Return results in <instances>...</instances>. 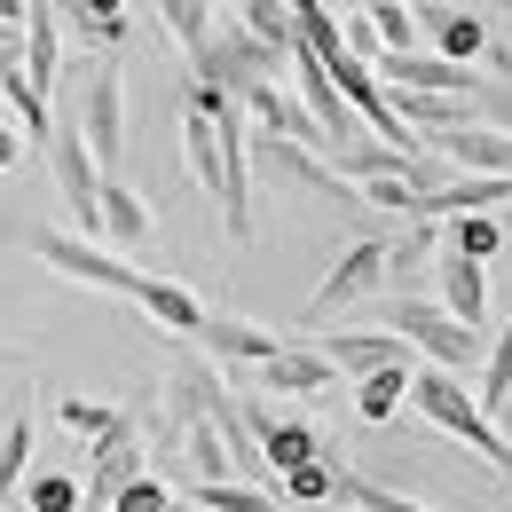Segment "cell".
Returning a JSON list of instances; mask_svg holds the SVG:
<instances>
[{
  "instance_id": "5bb4252c",
  "label": "cell",
  "mask_w": 512,
  "mask_h": 512,
  "mask_svg": "<svg viewBox=\"0 0 512 512\" xmlns=\"http://www.w3.org/2000/svg\"><path fill=\"white\" fill-rule=\"evenodd\" d=\"M32 481V379H16V394L0 402V505Z\"/></svg>"
},
{
  "instance_id": "7bdbcfd3",
  "label": "cell",
  "mask_w": 512,
  "mask_h": 512,
  "mask_svg": "<svg viewBox=\"0 0 512 512\" xmlns=\"http://www.w3.org/2000/svg\"><path fill=\"white\" fill-rule=\"evenodd\" d=\"M174 512H190V505H182V497H174Z\"/></svg>"
},
{
  "instance_id": "2e32d148",
  "label": "cell",
  "mask_w": 512,
  "mask_h": 512,
  "mask_svg": "<svg viewBox=\"0 0 512 512\" xmlns=\"http://www.w3.org/2000/svg\"><path fill=\"white\" fill-rule=\"evenodd\" d=\"M426 150H442L457 174L512 182V134H497V127H457V134H442V142H426Z\"/></svg>"
},
{
  "instance_id": "7402d4cb",
  "label": "cell",
  "mask_w": 512,
  "mask_h": 512,
  "mask_svg": "<svg viewBox=\"0 0 512 512\" xmlns=\"http://www.w3.org/2000/svg\"><path fill=\"white\" fill-rule=\"evenodd\" d=\"M150 8H158V24L174 32V48H182L190 64L213 48V32H221V24H213V0H150Z\"/></svg>"
},
{
  "instance_id": "836d02e7",
  "label": "cell",
  "mask_w": 512,
  "mask_h": 512,
  "mask_svg": "<svg viewBox=\"0 0 512 512\" xmlns=\"http://www.w3.org/2000/svg\"><path fill=\"white\" fill-rule=\"evenodd\" d=\"M363 205H371V213H402V221H418V190H410V182H363Z\"/></svg>"
},
{
  "instance_id": "8992f818",
  "label": "cell",
  "mask_w": 512,
  "mask_h": 512,
  "mask_svg": "<svg viewBox=\"0 0 512 512\" xmlns=\"http://www.w3.org/2000/svg\"><path fill=\"white\" fill-rule=\"evenodd\" d=\"M245 426H253V442H260V457H268L276 481L300 473V465H316V457H331V442H323L316 426H308L300 410H276L268 394H245Z\"/></svg>"
},
{
  "instance_id": "5b68a950",
  "label": "cell",
  "mask_w": 512,
  "mask_h": 512,
  "mask_svg": "<svg viewBox=\"0 0 512 512\" xmlns=\"http://www.w3.org/2000/svg\"><path fill=\"white\" fill-rule=\"evenodd\" d=\"M32 260L56 268V276H71V284L111 292V300H134V292H142V268H127L119 253H103L95 237H71V229H40V237H32Z\"/></svg>"
},
{
  "instance_id": "52a82bcc",
  "label": "cell",
  "mask_w": 512,
  "mask_h": 512,
  "mask_svg": "<svg viewBox=\"0 0 512 512\" xmlns=\"http://www.w3.org/2000/svg\"><path fill=\"white\" fill-rule=\"evenodd\" d=\"M379 284H386V237H355L347 253L323 268V284L308 292V323L355 308V300H363V292H379Z\"/></svg>"
},
{
  "instance_id": "484cf974",
  "label": "cell",
  "mask_w": 512,
  "mask_h": 512,
  "mask_svg": "<svg viewBox=\"0 0 512 512\" xmlns=\"http://www.w3.org/2000/svg\"><path fill=\"white\" fill-rule=\"evenodd\" d=\"M410 379H418V363L363 379V386H355V418H363V426H394V418H402V402H410Z\"/></svg>"
},
{
  "instance_id": "ffe728a7",
  "label": "cell",
  "mask_w": 512,
  "mask_h": 512,
  "mask_svg": "<svg viewBox=\"0 0 512 512\" xmlns=\"http://www.w3.org/2000/svg\"><path fill=\"white\" fill-rule=\"evenodd\" d=\"M56 418H64V434H79L87 449L119 442V434L134 426V410H119V402H95V394H64V402H56Z\"/></svg>"
},
{
  "instance_id": "ba28073f",
  "label": "cell",
  "mask_w": 512,
  "mask_h": 512,
  "mask_svg": "<svg viewBox=\"0 0 512 512\" xmlns=\"http://www.w3.org/2000/svg\"><path fill=\"white\" fill-rule=\"evenodd\" d=\"M379 87L386 95H449V103H473L489 79L473 64H449L434 48H418V56H379Z\"/></svg>"
},
{
  "instance_id": "ac0fdd59",
  "label": "cell",
  "mask_w": 512,
  "mask_h": 512,
  "mask_svg": "<svg viewBox=\"0 0 512 512\" xmlns=\"http://www.w3.org/2000/svg\"><path fill=\"white\" fill-rule=\"evenodd\" d=\"M134 308L158 323V331H174V339H197V331H205V308H197V292H190V284H174V276H142Z\"/></svg>"
},
{
  "instance_id": "30bf717a",
  "label": "cell",
  "mask_w": 512,
  "mask_h": 512,
  "mask_svg": "<svg viewBox=\"0 0 512 512\" xmlns=\"http://www.w3.org/2000/svg\"><path fill=\"white\" fill-rule=\"evenodd\" d=\"M142 473H150V449H142V410H134V426L119 434V442L87 449V512H111Z\"/></svg>"
},
{
  "instance_id": "3957f363",
  "label": "cell",
  "mask_w": 512,
  "mask_h": 512,
  "mask_svg": "<svg viewBox=\"0 0 512 512\" xmlns=\"http://www.w3.org/2000/svg\"><path fill=\"white\" fill-rule=\"evenodd\" d=\"M284 64H292V56L260 48L253 32L229 16V24L213 32V48L190 64V79H197V87H221V95H237V103H245V95H260V87H276V79H284Z\"/></svg>"
},
{
  "instance_id": "ee69618b",
  "label": "cell",
  "mask_w": 512,
  "mask_h": 512,
  "mask_svg": "<svg viewBox=\"0 0 512 512\" xmlns=\"http://www.w3.org/2000/svg\"><path fill=\"white\" fill-rule=\"evenodd\" d=\"M237 8H245V0H237Z\"/></svg>"
},
{
  "instance_id": "8d00e7d4",
  "label": "cell",
  "mask_w": 512,
  "mask_h": 512,
  "mask_svg": "<svg viewBox=\"0 0 512 512\" xmlns=\"http://www.w3.org/2000/svg\"><path fill=\"white\" fill-rule=\"evenodd\" d=\"M0 24H8V32H24V24H32V0H0Z\"/></svg>"
},
{
  "instance_id": "74e56055",
  "label": "cell",
  "mask_w": 512,
  "mask_h": 512,
  "mask_svg": "<svg viewBox=\"0 0 512 512\" xmlns=\"http://www.w3.org/2000/svg\"><path fill=\"white\" fill-rule=\"evenodd\" d=\"M323 8H331V16H371L379 0H323Z\"/></svg>"
},
{
  "instance_id": "60d3db41",
  "label": "cell",
  "mask_w": 512,
  "mask_h": 512,
  "mask_svg": "<svg viewBox=\"0 0 512 512\" xmlns=\"http://www.w3.org/2000/svg\"><path fill=\"white\" fill-rule=\"evenodd\" d=\"M8 64H24V48H0V71H8Z\"/></svg>"
},
{
  "instance_id": "9a60e30c",
  "label": "cell",
  "mask_w": 512,
  "mask_h": 512,
  "mask_svg": "<svg viewBox=\"0 0 512 512\" xmlns=\"http://www.w3.org/2000/svg\"><path fill=\"white\" fill-rule=\"evenodd\" d=\"M434 300H442L465 331H489V268H481V260H465V253H442Z\"/></svg>"
},
{
  "instance_id": "d6a6232c",
  "label": "cell",
  "mask_w": 512,
  "mask_h": 512,
  "mask_svg": "<svg viewBox=\"0 0 512 512\" xmlns=\"http://www.w3.org/2000/svg\"><path fill=\"white\" fill-rule=\"evenodd\" d=\"M371 24H379L386 56H418V8H394V0H379V8H371Z\"/></svg>"
},
{
  "instance_id": "4fadbf2b",
  "label": "cell",
  "mask_w": 512,
  "mask_h": 512,
  "mask_svg": "<svg viewBox=\"0 0 512 512\" xmlns=\"http://www.w3.org/2000/svg\"><path fill=\"white\" fill-rule=\"evenodd\" d=\"M418 16H426V32H434V56H449V64H489V48H497L489 16H473V8H449V0H426Z\"/></svg>"
},
{
  "instance_id": "b9f144b4",
  "label": "cell",
  "mask_w": 512,
  "mask_h": 512,
  "mask_svg": "<svg viewBox=\"0 0 512 512\" xmlns=\"http://www.w3.org/2000/svg\"><path fill=\"white\" fill-rule=\"evenodd\" d=\"M323 512H355V505H323Z\"/></svg>"
},
{
  "instance_id": "8fae6325",
  "label": "cell",
  "mask_w": 512,
  "mask_h": 512,
  "mask_svg": "<svg viewBox=\"0 0 512 512\" xmlns=\"http://www.w3.org/2000/svg\"><path fill=\"white\" fill-rule=\"evenodd\" d=\"M316 347H323V363H331L339 379H355V386L379 379V371H402V363L418 355V347H410V339H394V331H323Z\"/></svg>"
},
{
  "instance_id": "f35d334b",
  "label": "cell",
  "mask_w": 512,
  "mask_h": 512,
  "mask_svg": "<svg viewBox=\"0 0 512 512\" xmlns=\"http://www.w3.org/2000/svg\"><path fill=\"white\" fill-rule=\"evenodd\" d=\"M497 434H505V442H512V402H505V410H497Z\"/></svg>"
},
{
  "instance_id": "4316f807",
  "label": "cell",
  "mask_w": 512,
  "mask_h": 512,
  "mask_svg": "<svg viewBox=\"0 0 512 512\" xmlns=\"http://www.w3.org/2000/svg\"><path fill=\"white\" fill-rule=\"evenodd\" d=\"M284 497L260 489V481H197L190 489V512H276Z\"/></svg>"
},
{
  "instance_id": "6da1fadb",
  "label": "cell",
  "mask_w": 512,
  "mask_h": 512,
  "mask_svg": "<svg viewBox=\"0 0 512 512\" xmlns=\"http://www.w3.org/2000/svg\"><path fill=\"white\" fill-rule=\"evenodd\" d=\"M410 402H418V418H434L442 434H457L465 449H481L497 473H512V442L497 434V418L481 410V394L457 379V371H434V363H418V379H410Z\"/></svg>"
},
{
  "instance_id": "7c38bea8",
  "label": "cell",
  "mask_w": 512,
  "mask_h": 512,
  "mask_svg": "<svg viewBox=\"0 0 512 512\" xmlns=\"http://www.w3.org/2000/svg\"><path fill=\"white\" fill-rule=\"evenodd\" d=\"M197 347H205L213 363H245V371H268V363H276L292 339H284V331H268V323H245V316H205Z\"/></svg>"
},
{
  "instance_id": "603a6c76",
  "label": "cell",
  "mask_w": 512,
  "mask_h": 512,
  "mask_svg": "<svg viewBox=\"0 0 512 512\" xmlns=\"http://www.w3.org/2000/svg\"><path fill=\"white\" fill-rule=\"evenodd\" d=\"M339 481H347V465H339V457H316V465L284 473V481H276V497H284V505H300V512H323V505H339Z\"/></svg>"
},
{
  "instance_id": "d590c367",
  "label": "cell",
  "mask_w": 512,
  "mask_h": 512,
  "mask_svg": "<svg viewBox=\"0 0 512 512\" xmlns=\"http://www.w3.org/2000/svg\"><path fill=\"white\" fill-rule=\"evenodd\" d=\"M24 150H32L24 127H8V119H0V174H8V166H24Z\"/></svg>"
},
{
  "instance_id": "7a4b0ae2",
  "label": "cell",
  "mask_w": 512,
  "mask_h": 512,
  "mask_svg": "<svg viewBox=\"0 0 512 512\" xmlns=\"http://www.w3.org/2000/svg\"><path fill=\"white\" fill-rule=\"evenodd\" d=\"M386 331H394V339H410L434 371H457V379L489 363V331H465L442 300H386Z\"/></svg>"
},
{
  "instance_id": "cb8c5ba5",
  "label": "cell",
  "mask_w": 512,
  "mask_h": 512,
  "mask_svg": "<svg viewBox=\"0 0 512 512\" xmlns=\"http://www.w3.org/2000/svg\"><path fill=\"white\" fill-rule=\"evenodd\" d=\"M64 16H71V32H79V48H119V40L134 32L127 0H71Z\"/></svg>"
},
{
  "instance_id": "d6986e66",
  "label": "cell",
  "mask_w": 512,
  "mask_h": 512,
  "mask_svg": "<svg viewBox=\"0 0 512 512\" xmlns=\"http://www.w3.org/2000/svg\"><path fill=\"white\" fill-rule=\"evenodd\" d=\"M182 158H190V174H197V190L221 205V190H229V166H221V127L197 111V103H182Z\"/></svg>"
},
{
  "instance_id": "e575fe53",
  "label": "cell",
  "mask_w": 512,
  "mask_h": 512,
  "mask_svg": "<svg viewBox=\"0 0 512 512\" xmlns=\"http://www.w3.org/2000/svg\"><path fill=\"white\" fill-rule=\"evenodd\" d=\"M111 512H174V489H166L158 473H142V481H134V489H127Z\"/></svg>"
},
{
  "instance_id": "ab89813d",
  "label": "cell",
  "mask_w": 512,
  "mask_h": 512,
  "mask_svg": "<svg viewBox=\"0 0 512 512\" xmlns=\"http://www.w3.org/2000/svg\"><path fill=\"white\" fill-rule=\"evenodd\" d=\"M0 48H24V32H8V24H0Z\"/></svg>"
},
{
  "instance_id": "e0dca14e",
  "label": "cell",
  "mask_w": 512,
  "mask_h": 512,
  "mask_svg": "<svg viewBox=\"0 0 512 512\" xmlns=\"http://www.w3.org/2000/svg\"><path fill=\"white\" fill-rule=\"evenodd\" d=\"M253 379H260V394H292V402H308V394H331L339 371L323 363V347H300V339H292V347H284L268 371H253Z\"/></svg>"
},
{
  "instance_id": "44dd1931",
  "label": "cell",
  "mask_w": 512,
  "mask_h": 512,
  "mask_svg": "<svg viewBox=\"0 0 512 512\" xmlns=\"http://www.w3.org/2000/svg\"><path fill=\"white\" fill-rule=\"evenodd\" d=\"M24 79L56 103V79H64V40H56V16H40V8H32V24H24Z\"/></svg>"
},
{
  "instance_id": "d4e9b609",
  "label": "cell",
  "mask_w": 512,
  "mask_h": 512,
  "mask_svg": "<svg viewBox=\"0 0 512 512\" xmlns=\"http://www.w3.org/2000/svg\"><path fill=\"white\" fill-rule=\"evenodd\" d=\"M103 237L111 245H150V197L127 182H103Z\"/></svg>"
},
{
  "instance_id": "f546056e",
  "label": "cell",
  "mask_w": 512,
  "mask_h": 512,
  "mask_svg": "<svg viewBox=\"0 0 512 512\" xmlns=\"http://www.w3.org/2000/svg\"><path fill=\"white\" fill-rule=\"evenodd\" d=\"M182 449H190V473H197V481H237V457H229V442H221V426H213V418L190 426Z\"/></svg>"
},
{
  "instance_id": "f1b7e54d",
  "label": "cell",
  "mask_w": 512,
  "mask_h": 512,
  "mask_svg": "<svg viewBox=\"0 0 512 512\" xmlns=\"http://www.w3.org/2000/svg\"><path fill=\"white\" fill-rule=\"evenodd\" d=\"M442 237H449V253L481 260V268H489V260L505 253V221H497V213H465V221H449Z\"/></svg>"
},
{
  "instance_id": "83f0119b",
  "label": "cell",
  "mask_w": 512,
  "mask_h": 512,
  "mask_svg": "<svg viewBox=\"0 0 512 512\" xmlns=\"http://www.w3.org/2000/svg\"><path fill=\"white\" fill-rule=\"evenodd\" d=\"M237 24L253 32L260 48H276V56H300V24H292V8H284V0H245V8H237Z\"/></svg>"
},
{
  "instance_id": "9c48e42d",
  "label": "cell",
  "mask_w": 512,
  "mask_h": 512,
  "mask_svg": "<svg viewBox=\"0 0 512 512\" xmlns=\"http://www.w3.org/2000/svg\"><path fill=\"white\" fill-rule=\"evenodd\" d=\"M442 253H449L442 221H410L402 237H386V292L394 300H434L426 284L442 276Z\"/></svg>"
},
{
  "instance_id": "1f68e13d",
  "label": "cell",
  "mask_w": 512,
  "mask_h": 512,
  "mask_svg": "<svg viewBox=\"0 0 512 512\" xmlns=\"http://www.w3.org/2000/svg\"><path fill=\"white\" fill-rule=\"evenodd\" d=\"M339 505H355V512H434V505H418V497H402V489H386V481H363V473L339 481Z\"/></svg>"
},
{
  "instance_id": "277c9868",
  "label": "cell",
  "mask_w": 512,
  "mask_h": 512,
  "mask_svg": "<svg viewBox=\"0 0 512 512\" xmlns=\"http://www.w3.org/2000/svg\"><path fill=\"white\" fill-rule=\"evenodd\" d=\"M79 134H87L103 182H119V158H127V79H119V64L79 71Z\"/></svg>"
},
{
  "instance_id": "4dcf8cb0",
  "label": "cell",
  "mask_w": 512,
  "mask_h": 512,
  "mask_svg": "<svg viewBox=\"0 0 512 512\" xmlns=\"http://www.w3.org/2000/svg\"><path fill=\"white\" fill-rule=\"evenodd\" d=\"M24 512H87V481H71V473H32V481H24Z\"/></svg>"
}]
</instances>
